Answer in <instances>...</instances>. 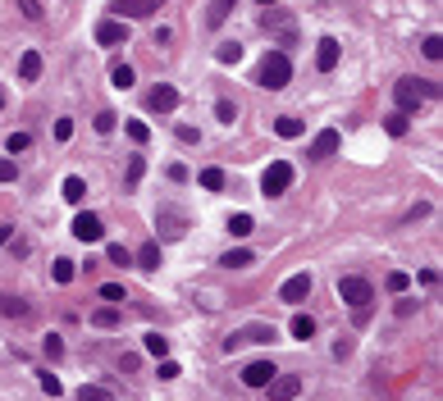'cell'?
Instances as JSON below:
<instances>
[{"label":"cell","mask_w":443,"mask_h":401,"mask_svg":"<svg viewBox=\"0 0 443 401\" xmlns=\"http://www.w3.org/2000/svg\"><path fill=\"white\" fill-rule=\"evenodd\" d=\"M393 96H398L402 114H411V109H421V105H430V100H439V87H434V82H425V78H398Z\"/></svg>","instance_id":"6da1fadb"},{"label":"cell","mask_w":443,"mask_h":401,"mask_svg":"<svg viewBox=\"0 0 443 401\" xmlns=\"http://www.w3.org/2000/svg\"><path fill=\"white\" fill-rule=\"evenodd\" d=\"M256 82H261L266 91L288 87V82H293V60L284 51H270L266 60H261V69H256Z\"/></svg>","instance_id":"7a4b0ae2"},{"label":"cell","mask_w":443,"mask_h":401,"mask_svg":"<svg viewBox=\"0 0 443 401\" xmlns=\"http://www.w3.org/2000/svg\"><path fill=\"white\" fill-rule=\"evenodd\" d=\"M293 187V164L288 160H275V164H266V174H261V192L275 201V196H284Z\"/></svg>","instance_id":"3957f363"},{"label":"cell","mask_w":443,"mask_h":401,"mask_svg":"<svg viewBox=\"0 0 443 401\" xmlns=\"http://www.w3.org/2000/svg\"><path fill=\"white\" fill-rule=\"evenodd\" d=\"M338 296H343V301H347V305H352V310H356V305H370V296H375V287H370V283L361 278V274H347V278L338 283Z\"/></svg>","instance_id":"277c9868"},{"label":"cell","mask_w":443,"mask_h":401,"mask_svg":"<svg viewBox=\"0 0 443 401\" xmlns=\"http://www.w3.org/2000/svg\"><path fill=\"white\" fill-rule=\"evenodd\" d=\"M160 5L165 0H114L110 19H151V14H160Z\"/></svg>","instance_id":"5b68a950"},{"label":"cell","mask_w":443,"mask_h":401,"mask_svg":"<svg viewBox=\"0 0 443 401\" xmlns=\"http://www.w3.org/2000/svg\"><path fill=\"white\" fill-rule=\"evenodd\" d=\"M247 342H275V328L270 324H247V328L224 337V351H238V347H247Z\"/></svg>","instance_id":"8992f818"},{"label":"cell","mask_w":443,"mask_h":401,"mask_svg":"<svg viewBox=\"0 0 443 401\" xmlns=\"http://www.w3.org/2000/svg\"><path fill=\"white\" fill-rule=\"evenodd\" d=\"M146 109H151V114H174V109H178V91L169 87V82H155V87L146 91Z\"/></svg>","instance_id":"52a82bcc"},{"label":"cell","mask_w":443,"mask_h":401,"mask_svg":"<svg viewBox=\"0 0 443 401\" xmlns=\"http://www.w3.org/2000/svg\"><path fill=\"white\" fill-rule=\"evenodd\" d=\"M297 392H302V379H297V374H275V379L266 383V397H270V401H293Z\"/></svg>","instance_id":"ba28073f"},{"label":"cell","mask_w":443,"mask_h":401,"mask_svg":"<svg viewBox=\"0 0 443 401\" xmlns=\"http://www.w3.org/2000/svg\"><path fill=\"white\" fill-rule=\"evenodd\" d=\"M73 238H78V242H101V238H105V228H101V215H92V210L73 215Z\"/></svg>","instance_id":"9c48e42d"},{"label":"cell","mask_w":443,"mask_h":401,"mask_svg":"<svg viewBox=\"0 0 443 401\" xmlns=\"http://www.w3.org/2000/svg\"><path fill=\"white\" fill-rule=\"evenodd\" d=\"M155 228H160V242H183V233H188V219H178L174 210H160Z\"/></svg>","instance_id":"30bf717a"},{"label":"cell","mask_w":443,"mask_h":401,"mask_svg":"<svg viewBox=\"0 0 443 401\" xmlns=\"http://www.w3.org/2000/svg\"><path fill=\"white\" fill-rule=\"evenodd\" d=\"M306 292H311V274H293V278L279 287V296H284L288 305H302V301H306Z\"/></svg>","instance_id":"8fae6325"},{"label":"cell","mask_w":443,"mask_h":401,"mask_svg":"<svg viewBox=\"0 0 443 401\" xmlns=\"http://www.w3.org/2000/svg\"><path fill=\"white\" fill-rule=\"evenodd\" d=\"M275 374H279V369L270 365V360H256V365H247V369H243V383H247V388H266Z\"/></svg>","instance_id":"7c38bea8"},{"label":"cell","mask_w":443,"mask_h":401,"mask_svg":"<svg viewBox=\"0 0 443 401\" xmlns=\"http://www.w3.org/2000/svg\"><path fill=\"white\" fill-rule=\"evenodd\" d=\"M338 42H333V37H320V46H315V69H320V73H329L333 64H338Z\"/></svg>","instance_id":"4fadbf2b"},{"label":"cell","mask_w":443,"mask_h":401,"mask_svg":"<svg viewBox=\"0 0 443 401\" xmlns=\"http://www.w3.org/2000/svg\"><path fill=\"white\" fill-rule=\"evenodd\" d=\"M0 314H5V319H28L33 305L23 301V296H14V292H0Z\"/></svg>","instance_id":"5bb4252c"},{"label":"cell","mask_w":443,"mask_h":401,"mask_svg":"<svg viewBox=\"0 0 443 401\" xmlns=\"http://www.w3.org/2000/svg\"><path fill=\"white\" fill-rule=\"evenodd\" d=\"M123 37H128V28H123L119 19H105V23H96V42H101V46H119Z\"/></svg>","instance_id":"9a60e30c"},{"label":"cell","mask_w":443,"mask_h":401,"mask_svg":"<svg viewBox=\"0 0 443 401\" xmlns=\"http://www.w3.org/2000/svg\"><path fill=\"white\" fill-rule=\"evenodd\" d=\"M333 151H338V132H333V128H324L320 137L311 141V160H329Z\"/></svg>","instance_id":"2e32d148"},{"label":"cell","mask_w":443,"mask_h":401,"mask_svg":"<svg viewBox=\"0 0 443 401\" xmlns=\"http://www.w3.org/2000/svg\"><path fill=\"white\" fill-rule=\"evenodd\" d=\"M19 78H23V82H37V78H42V55H37V51H23Z\"/></svg>","instance_id":"e0dca14e"},{"label":"cell","mask_w":443,"mask_h":401,"mask_svg":"<svg viewBox=\"0 0 443 401\" xmlns=\"http://www.w3.org/2000/svg\"><path fill=\"white\" fill-rule=\"evenodd\" d=\"M73 401H114V392L105 388V383H82V388L73 392Z\"/></svg>","instance_id":"ac0fdd59"},{"label":"cell","mask_w":443,"mask_h":401,"mask_svg":"<svg viewBox=\"0 0 443 401\" xmlns=\"http://www.w3.org/2000/svg\"><path fill=\"white\" fill-rule=\"evenodd\" d=\"M252 260H256V256H252L247 247H233V251H224V256H220V265H224V269H247Z\"/></svg>","instance_id":"d6986e66"},{"label":"cell","mask_w":443,"mask_h":401,"mask_svg":"<svg viewBox=\"0 0 443 401\" xmlns=\"http://www.w3.org/2000/svg\"><path fill=\"white\" fill-rule=\"evenodd\" d=\"M261 28H270V33H284V37H297V28L288 23V14H266V19H261Z\"/></svg>","instance_id":"ffe728a7"},{"label":"cell","mask_w":443,"mask_h":401,"mask_svg":"<svg viewBox=\"0 0 443 401\" xmlns=\"http://www.w3.org/2000/svg\"><path fill=\"white\" fill-rule=\"evenodd\" d=\"M275 132H279V137H302V132H306V123H302V119H293V114H284V119H275Z\"/></svg>","instance_id":"44dd1931"},{"label":"cell","mask_w":443,"mask_h":401,"mask_svg":"<svg viewBox=\"0 0 443 401\" xmlns=\"http://www.w3.org/2000/svg\"><path fill=\"white\" fill-rule=\"evenodd\" d=\"M142 347H146V356H155V360H169V342L160 333H146L142 337Z\"/></svg>","instance_id":"7402d4cb"},{"label":"cell","mask_w":443,"mask_h":401,"mask_svg":"<svg viewBox=\"0 0 443 401\" xmlns=\"http://www.w3.org/2000/svg\"><path fill=\"white\" fill-rule=\"evenodd\" d=\"M110 82H114V87H119V91H128V87H133V82H137V73H133V69H128V64H114Z\"/></svg>","instance_id":"603a6c76"},{"label":"cell","mask_w":443,"mask_h":401,"mask_svg":"<svg viewBox=\"0 0 443 401\" xmlns=\"http://www.w3.org/2000/svg\"><path fill=\"white\" fill-rule=\"evenodd\" d=\"M42 351H46L51 360H60V356H64V337H60V333H46V337H42Z\"/></svg>","instance_id":"cb8c5ba5"},{"label":"cell","mask_w":443,"mask_h":401,"mask_svg":"<svg viewBox=\"0 0 443 401\" xmlns=\"http://www.w3.org/2000/svg\"><path fill=\"white\" fill-rule=\"evenodd\" d=\"M37 383H42L46 397H60V392H64V383H60L55 374H51V369H42V374H37Z\"/></svg>","instance_id":"d4e9b609"},{"label":"cell","mask_w":443,"mask_h":401,"mask_svg":"<svg viewBox=\"0 0 443 401\" xmlns=\"http://www.w3.org/2000/svg\"><path fill=\"white\" fill-rule=\"evenodd\" d=\"M142 169H146V160H142V155H133V160H128V174H123V187L142 183Z\"/></svg>","instance_id":"484cf974"},{"label":"cell","mask_w":443,"mask_h":401,"mask_svg":"<svg viewBox=\"0 0 443 401\" xmlns=\"http://www.w3.org/2000/svg\"><path fill=\"white\" fill-rule=\"evenodd\" d=\"M137 265H142V269H155V265H160V247H155V242H146V247L137 251Z\"/></svg>","instance_id":"4316f807"},{"label":"cell","mask_w":443,"mask_h":401,"mask_svg":"<svg viewBox=\"0 0 443 401\" xmlns=\"http://www.w3.org/2000/svg\"><path fill=\"white\" fill-rule=\"evenodd\" d=\"M293 337H302V342L315 337V319H311V314H297V319H293Z\"/></svg>","instance_id":"83f0119b"},{"label":"cell","mask_w":443,"mask_h":401,"mask_svg":"<svg viewBox=\"0 0 443 401\" xmlns=\"http://www.w3.org/2000/svg\"><path fill=\"white\" fill-rule=\"evenodd\" d=\"M51 278H55V283H73V278H78L73 260H55V269H51Z\"/></svg>","instance_id":"f1b7e54d"},{"label":"cell","mask_w":443,"mask_h":401,"mask_svg":"<svg viewBox=\"0 0 443 401\" xmlns=\"http://www.w3.org/2000/svg\"><path fill=\"white\" fill-rule=\"evenodd\" d=\"M201 187L206 192H224V174L220 169H201Z\"/></svg>","instance_id":"f546056e"},{"label":"cell","mask_w":443,"mask_h":401,"mask_svg":"<svg viewBox=\"0 0 443 401\" xmlns=\"http://www.w3.org/2000/svg\"><path fill=\"white\" fill-rule=\"evenodd\" d=\"M87 196V183L82 178H64V201H82Z\"/></svg>","instance_id":"4dcf8cb0"},{"label":"cell","mask_w":443,"mask_h":401,"mask_svg":"<svg viewBox=\"0 0 443 401\" xmlns=\"http://www.w3.org/2000/svg\"><path fill=\"white\" fill-rule=\"evenodd\" d=\"M229 14H233V0H211V23H215V28H220Z\"/></svg>","instance_id":"1f68e13d"},{"label":"cell","mask_w":443,"mask_h":401,"mask_svg":"<svg viewBox=\"0 0 443 401\" xmlns=\"http://www.w3.org/2000/svg\"><path fill=\"white\" fill-rule=\"evenodd\" d=\"M421 55H425V60H443V37H425Z\"/></svg>","instance_id":"d6a6232c"},{"label":"cell","mask_w":443,"mask_h":401,"mask_svg":"<svg viewBox=\"0 0 443 401\" xmlns=\"http://www.w3.org/2000/svg\"><path fill=\"white\" fill-rule=\"evenodd\" d=\"M5 146H10V155L28 151V146H33V132H10V141H5Z\"/></svg>","instance_id":"836d02e7"},{"label":"cell","mask_w":443,"mask_h":401,"mask_svg":"<svg viewBox=\"0 0 443 401\" xmlns=\"http://www.w3.org/2000/svg\"><path fill=\"white\" fill-rule=\"evenodd\" d=\"M114 128H119V119H114L110 109H101V114H96V132H101V137H110Z\"/></svg>","instance_id":"e575fe53"},{"label":"cell","mask_w":443,"mask_h":401,"mask_svg":"<svg viewBox=\"0 0 443 401\" xmlns=\"http://www.w3.org/2000/svg\"><path fill=\"white\" fill-rule=\"evenodd\" d=\"M238 60H243V46H238V42H224V46H220V64H238Z\"/></svg>","instance_id":"d590c367"},{"label":"cell","mask_w":443,"mask_h":401,"mask_svg":"<svg viewBox=\"0 0 443 401\" xmlns=\"http://www.w3.org/2000/svg\"><path fill=\"white\" fill-rule=\"evenodd\" d=\"M229 233H233V238H247V233H252V215H233L229 219Z\"/></svg>","instance_id":"8d00e7d4"},{"label":"cell","mask_w":443,"mask_h":401,"mask_svg":"<svg viewBox=\"0 0 443 401\" xmlns=\"http://www.w3.org/2000/svg\"><path fill=\"white\" fill-rule=\"evenodd\" d=\"M215 119L233 123V119H238V105H233V100H215Z\"/></svg>","instance_id":"74e56055"},{"label":"cell","mask_w":443,"mask_h":401,"mask_svg":"<svg viewBox=\"0 0 443 401\" xmlns=\"http://www.w3.org/2000/svg\"><path fill=\"white\" fill-rule=\"evenodd\" d=\"M384 132H388V137H402V132H407V114H388Z\"/></svg>","instance_id":"f35d334b"},{"label":"cell","mask_w":443,"mask_h":401,"mask_svg":"<svg viewBox=\"0 0 443 401\" xmlns=\"http://www.w3.org/2000/svg\"><path fill=\"white\" fill-rule=\"evenodd\" d=\"M128 137H133L137 146H142V141H151V128H146L142 119H128Z\"/></svg>","instance_id":"ab89813d"},{"label":"cell","mask_w":443,"mask_h":401,"mask_svg":"<svg viewBox=\"0 0 443 401\" xmlns=\"http://www.w3.org/2000/svg\"><path fill=\"white\" fill-rule=\"evenodd\" d=\"M92 324H96V328H114V324H119V310H96V314H92Z\"/></svg>","instance_id":"60d3db41"},{"label":"cell","mask_w":443,"mask_h":401,"mask_svg":"<svg viewBox=\"0 0 443 401\" xmlns=\"http://www.w3.org/2000/svg\"><path fill=\"white\" fill-rule=\"evenodd\" d=\"M101 301L110 305V301H123V287L119 283H101Z\"/></svg>","instance_id":"b9f144b4"},{"label":"cell","mask_w":443,"mask_h":401,"mask_svg":"<svg viewBox=\"0 0 443 401\" xmlns=\"http://www.w3.org/2000/svg\"><path fill=\"white\" fill-rule=\"evenodd\" d=\"M137 365H142V356H137V351H123V356H119V369H123V374H133Z\"/></svg>","instance_id":"7bdbcfd3"},{"label":"cell","mask_w":443,"mask_h":401,"mask_svg":"<svg viewBox=\"0 0 443 401\" xmlns=\"http://www.w3.org/2000/svg\"><path fill=\"white\" fill-rule=\"evenodd\" d=\"M19 178V164L14 160H0V183H14Z\"/></svg>","instance_id":"ee69618b"},{"label":"cell","mask_w":443,"mask_h":401,"mask_svg":"<svg viewBox=\"0 0 443 401\" xmlns=\"http://www.w3.org/2000/svg\"><path fill=\"white\" fill-rule=\"evenodd\" d=\"M19 10L28 14V19H42V0H19Z\"/></svg>","instance_id":"f6af8a7d"},{"label":"cell","mask_w":443,"mask_h":401,"mask_svg":"<svg viewBox=\"0 0 443 401\" xmlns=\"http://www.w3.org/2000/svg\"><path fill=\"white\" fill-rule=\"evenodd\" d=\"M407 283H411V274H388V287L393 292H407Z\"/></svg>","instance_id":"bcb514c9"},{"label":"cell","mask_w":443,"mask_h":401,"mask_svg":"<svg viewBox=\"0 0 443 401\" xmlns=\"http://www.w3.org/2000/svg\"><path fill=\"white\" fill-rule=\"evenodd\" d=\"M69 137H73V119H60L55 123V141H69Z\"/></svg>","instance_id":"7dc6e473"},{"label":"cell","mask_w":443,"mask_h":401,"mask_svg":"<svg viewBox=\"0 0 443 401\" xmlns=\"http://www.w3.org/2000/svg\"><path fill=\"white\" fill-rule=\"evenodd\" d=\"M110 260H114V265H128L133 256H128V247H110Z\"/></svg>","instance_id":"c3c4849f"},{"label":"cell","mask_w":443,"mask_h":401,"mask_svg":"<svg viewBox=\"0 0 443 401\" xmlns=\"http://www.w3.org/2000/svg\"><path fill=\"white\" fill-rule=\"evenodd\" d=\"M393 310H398V314H416L421 305H416V301H407V296H398V305H393Z\"/></svg>","instance_id":"681fc988"},{"label":"cell","mask_w":443,"mask_h":401,"mask_svg":"<svg viewBox=\"0 0 443 401\" xmlns=\"http://www.w3.org/2000/svg\"><path fill=\"white\" fill-rule=\"evenodd\" d=\"M160 379H178V365H174V360H160Z\"/></svg>","instance_id":"f907efd6"},{"label":"cell","mask_w":443,"mask_h":401,"mask_svg":"<svg viewBox=\"0 0 443 401\" xmlns=\"http://www.w3.org/2000/svg\"><path fill=\"white\" fill-rule=\"evenodd\" d=\"M416 278H421L425 287H434V283H439V269H421V274H416Z\"/></svg>","instance_id":"816d5d0a"},{"label":"cell","mask_w":443,"mask_h":401,"mask_svg":"<svg viewBox=\"0 0 443 401\" xmlns=\"http://www.w3.org/2000/svg\"><path fill=\"white\" fill-rule=\"evenodd\" d=\"M10 238H14V228H10V224H0V247H10Z\"/></svg>","instance_id":"f5cc1de1"},{"label":"cell","mask_w":443,"mask_h":401,"mask_svg":"<svg viewBox=\"0 0 443 401\" xmlns=\"http://www.w3.org/2000/svg\"><path fill=\"white\" fill-rule=\"evenodd\" d=\"M5 100H10V96H5V87H0V109H5Z\"/></svg>","instance_id":"db71d44e"},{"label":"cell","mask_w":443,"mask_h":401,"mask_svg":"<svg viewBox=\"0 0 443 401\" xmlns=\"http://www.w3.org/2000/svg\"><path fill=\"white\" fill-rule=\"evenodd\" d=\"M256 5H279V0H256Z\"/></svg>","instance_id":"11a10c76"}]
</instances>
